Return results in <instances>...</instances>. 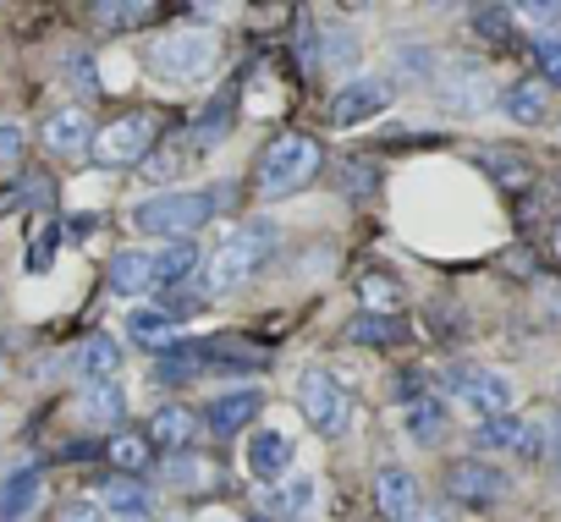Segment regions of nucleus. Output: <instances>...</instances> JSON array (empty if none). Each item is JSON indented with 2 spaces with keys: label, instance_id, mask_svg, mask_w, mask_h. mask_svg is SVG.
Returning a JSON list of instances; mask_svg holds the SVG:
<instances>
[{
  "label": "nucleus",
  "instance_id": "1",
  "mask_svg": "<svg viewBox=\"0 0 561 522\" xmlns=\"http://www.w3.org/2000/svg\"><path fill=\"white\" fill-rule=\"evenodd\" d=\"M320 165H325V149L314 132H280L264 143V154L253 165V187H259V198H293L320 176Z\"/></svg>",
  "mask_w": 561,
  "mask_h": 522
},
{
  "label": "nucleus",
  "instance_id": "2",
  "mask_svg": "<svg viewBox=\"0 0 561 522\" xmlns=\"http://www.w3.org/2000/svg\"><path fill=\"white\" fill-rule=\"evenodd\" d=\"M275 242H280V231H275V220H242L220 247H215V258H209V292H242L259 270H264V258L275 253Z\"/></svg>",
  "mask_w": 561,
  "mask_h": 522
},
{
  "label": "nucleus",
  "instance_id": "3",
  "mask_svg": "<svg viewBox=\"0 0 561 522\" xmlns=\"http://www.w3.org/2000/svg\"><path fill=\"white\" fill-rule=\"evenodd\" d=\"M220 61V39L198 23H182V28H165L154 45H149V72L165 78V83H198L209 78Z\"/></svg>",
  "mask_w": 561,
  "mask_h": 522
},
{
  "label": "nucleus",
  "instance_id": "4",
  "mask_svg": "<svg viewBox=\"0 0 561 522\" xmlns=\"http://www.w3.org/2000/svg\"><path fill=\"white\" fill-rule=\"evenodd\" d=\"M154 138H160V111H127V116L105 121L89 138V160L100 171H127V165H144L149 160Z\"/></svg>",
  "mask_w": 561,
  "mask_h": 522
},
{
  "label": "nucleus",
  "instance_id": "5",
  "mask_svg": "<svg viewBox=\"0 0 561 522\" xmlns=\"http://www.w3.org/2000/svg\"><path fill=\"white\" fill-rule=\"evenodd\" d=\"M209 214H215V193H154L133 209V225L149 236L187 242L198 225H209Z\"/></svg>",
  "mask_w": 561,
  "mask_h": 522
},
{
  "label": "nucleus",
  "instance_id": "6",
  "mask_svg": "<svg viewBox=\"0 0 561 522\" xmlns=\"http://www.w3.org/2000/svg\"><path fill=\"white\" fill-rule=\"evenodd\" d=\"M298 413L309 418V429H314L320 440H342V434L353 429V396H347L342 380L325 374V369H304V374H298Z\"/></svg>",
  "mask_w": 561,
  "mask_h": 522
},
{
  "label": "nucleus",
  "instance_id": "7",
  "mask_svg": "<svg viewBox=\"0 0 561 522\" xmlns=\"http://www.w3.org/2000/svg\"><path fill=\"white\" fill-rule=\"evenodd\" d=\"M435 94H440V105L451 116H479L495 100L490 72L479 61H446V67H435Z\"/></svg>",
  "mask_w": 561,
  "mask_h": 522
},
{
  "label": "nucleus",
  "instance_id": "8",
  "mask_svg": "<svg viewBox=\"0 0 561 522\" xmlns=\"http://www.w3.org/2000/svg\"><path fill=\"white\" fill-rule=\"evenodd\" d=\"M446 495L468 511H484V506L512 495V478H506V467H490V462H451L446 467Z\"/></svg>",
  "mask_w": 561,
  "mask_h": 522
},
{
  "label": "nucleus",
  "instance_id": "9",
  "mask_svg": "<svg viewBox=\"0 0 561 522\" xmlns=\"http://www.w3.org/2000/svg\"><path fill=\"white\" fill-rule=\"evenodd\" d=\"M446 385H451V396L468 402L479 418H501V413L512 407V380L495 374V369H457Z\"/></svg>",
  "mask_w": 561,
  "mask_h": 522
},
{
  "label": "nucleus",
  "instance_id": "10",
  "mask_svg": "<svg viewBox=\"0 0 561 522\" xmlns=\"http://www.w3.org/2000/svg\"><path fill=\"white\" fill-rule=\"evenodd\" d=\"M391 105V83L386 78H353L347 89H336L331 100V127H364Z\"/></svg>",
  "mask_w": 561,
  "mask_h": 522
},
{
  "label": "nucleus",
  "instance_id": "11",
  "mask_svg": "<svg viewBox=\"0 0 561 522\" xmlns=\"http://www.w3.org/2000/svg\"><path fill=\"white\" fill-rule=\"evenodd\" d=\"M375 511H380L386 522H419V511H424L419 478H413L408 467L386 462V467L375 473Z\"/></svg>",
  "mask_w": 561,
  "mask_h": 522
},
{
  "label": "nucleus",
  "instance_id": "12",
  "mask_svg": "<svg viewBox=\"0 0 561 522\" xmlns=\"http://www.w3.org/2000/svg\"><path fill=\"white\" fill-rule=\"evenodd\" d=\"M473 440L479 445H490V451H512V456H545V434H539V424L534 418H517V413H501V418H484L479 429H473Z\"/></svg>",
  "mask_w": 561,
  "mask_h": 522
},
{
  "label": "nucleus",
  "instance_id": "13",
  "mask_svg": "<svg viewBox=\"0 0 561 522\" xmlns=\"http://www.w3.org/2000/svg\"><path fill=\"white\" fill-rule=\"evenodd\" d=\"M89 138H94V121H89L83 105H67V111L45 116V149H50V154L78 160V154H89Z\"/></svg>",
  "mask_w": 561,
  "mask_h": 522
},
{
  "label": "nucleus",
  "instance_id": "14",
  "mask_svg": "<svg viewBox=\"0 0 561 522\" xmlns=\"http://www.w3.org/2000/svg\"><path fill=\"white\" fill-rule=\"evenodd\" d=\"M287 467H293V440L280 434V429H259V434L248 440V473H253L264 489L287 478Z\"/></svg>",
  "mask_w": 561,
  "mask_h": 522
},
{
  "label": "nucleus",
  "instance_id": "15",
  "mask_svg": "<svg viewBox=\"0 0 561 522\" xmlns=\"http://www.w3.org/2000/svg\"><path fill=\"white\" fill-rule=\"evenodd\" d=\"M259 407H264V396L259 391H226V396H215L209 402V429L220 434V440H231V434H242L253 418H259Z\"/></svg>",
  "mask_w": 561,
  "mask_h": 522
},
{
  "label": "nucleus",
  "instance_id": "16",
  "mask_svg": "<svg viewBox=\"0 0 561 522\" xmlns=\"http://www.w3.org/2000/svg\"><path fill=\"white\" fill-rule=\"evenodd\" d=\"M105 287L116 298H138V292H154V258L144 247H127L111 258V270H105Z\"/></svg>",
  "mask_w": 561,
  "mask_h": 522
},
{
  "label": "nucleus",
  "instance_id": "17",
  "mask_svg": "<svg viewBox=\"0 0 561 522\" xmlns=\"http://www.w3.org/2000/svg\"><path fill=\"white\" fill-rule=\"evenodd\" d=\"M501 111H506L517 127H539V121L550 116V83H539V78L512 83V89L501 94Z\"/></svg>",
  "mask_w": 561,
  "mask_h": 522
},
{
  "label": "nucleus",
  "instance_id": "18",
  "mask_svg": "<svg viewBox=\"0 0 561 522\" xmlns=\"http://www.w3.org/2000/svg\"><path fill=\"white\" fill-rule=\"evenodd\" d=\"M309 506H314V478H287V484L264 489V517L275 522H304Z\"/></svg>",
  "mask_w": 561,
  "mask_h": 522
},
{
  "label": "nucleus",
  "instance_id": "19",
  "mask_svg": "<svg viewBox=\"0 0 561 522\" xmlns=\"http://www.w3.org/2000/svg\"><path fill=\"white\" fill-rule=\"evenodd\" d=\"M39 489H45V473L39 467H18L7 484H0V522H23L34 511Z\"/></svg>",
  "mask_w": 561,
  "mask_h": 522
},
{
  "label": "nucleus",
  "instance_id": "20",
  "mask_svg": "<svg viewBox=\"0 0 561 522\" xmlns=\"http://www.w3.org/2000/svg\"><path fill=\"white\" fill-rule=\"evenodd\" d=\"M100 506L116 511L122 522H144V517H149V489H144L138 478H122V473H116V478L100 484Z\"/></svg>",
  "mask_w": 561,
  "mask_h": 522
},
{
  "label": "nucleus",
  "instance_id": "21",
  "mask_svg": "<svg viewBox=\"0 0 561 522\" xmlns=\"http://www.w3.org/2000/svg\"><path fill=\"white\" fill-rule=\"evenodd\" d=\"M358 67V34L347 23L320 28V72H353Z\"/></svg>",
  "mask_w": 561,
  "mask_h": 522
},
{
  "label": "nucleus",
  "instance_id": "22",
  "mask_svg": "<svg viewBox=\"0 0 561 522\" xmlns=\"http://www.w3.org/2000/svg\"><path fill=\"white\" fill-rule=\"evenodd\" d=\"M204 369H209V341H182L171 358H160L154 380H160V385H187V380H198Z\"/></svg>",
  "mask_w": 561,
  "mask_h": 522
},
{
  "label": "nucleus",
  "instance_id": "23",
  "mask_svg": "<svg viewBox=\"0 0 561 522\" xmlns=\"http://www.w3.org/2000/svg\"><path fill=\"white\" fill-rule=\"evenodd\" d=\"M237 127V94H226V100H209L204 105V116L193 121V149H215V143H226V132Z\"/></svg>",
  "mask_w": 561,
  "mask_h": 522
},
{
  "label": "nucleus",
  "instance_id": "24",
  "mask_svg": "<svg viewBox=\"0 0 561 522\" xmlns=\"http://www.w3.org/2000/svg\"><path fill=\"white\" fill-rule=\"evenodd\" d=\"M347 341H358V347H391V341H408V325L397 314H353L347 320Z\"/></svg>",
  "mask_w": 561,
  "mask_h": 522
},
{
  "label": "nucleus",
  "instance_id": "25",
  "mask_svg": "<svg viewBox=\"0 0 561 522\" xmlns=\"http://www.w3.org/2000/svg\"><path fill=\"white\" fill-rule=\"evenodd\" d=\"M122 413H127L122 380H89L83 385V418L89 424H122Z\"/></svg>",
  "mask_w": 561,
  "mask_h": 522
},
{
  "label": "nucleus",
  "instance_id": "26",
  "mask_svg": "<svg viewBox=\"0 0 561 522\" xmlns=\"http://www.w3.org/2000/svg\"><path fill=\"white\" fill-rule=\"evenodd\" d=\"M149 258H154V292H160V287L171 292V287H182V281L198 270V247H193V242H171L165 253H149Z\"/></svg>",
  "mask_w": 561,
  "mask_h": 522
},
{
  "label": "nucleus",
  "instance_id": "27",
  "mask_svg": "<svg viewBox=\"0 0 561 522\" xmlns=\"http://www.w3.org/2000/svg\"><path fill=\"white\" fill-rule=\"evenodd\" d=\"M193 429H198V424H193L187 407H160V413L149 418V434H144V440H149V445H165V451H182V445L193 440Z\"/></svg>",
  "mask_w": 561,
  "mask_h": 522
},
{
  "label": "nucleus",
  "instance_id": "28",
  "mask_svg": "<svg viewBox=\"0 0 561 522\" xmlns=\"http://www.w3.org/2000/svg\"><path fill=\"white\" fill-rule=\"evenodd\" d=\"M479 160H484V171H490L506 193H523V187L534 182V165H528V154H517V149H484Z\"/></svg>",
  "mask_w": 561,
  "mask_h": 522
},
{
  "label": "nucleus",
  "instance_id": "29",
  "mask_svg": "<svg viewBox=\"0 0 561 522\" xmlns=\"http://www.w3.org/2000/svg\"><path fill=\"white\" fill-rule=\"evenodd\" d=\"M402 418H408V434H413L419 445H435V440L446 434V407H440V396H419V402H408Z\"/></svg>",
  "mask_w": 561,
  "mask_h": 522
},
{
  "label": "nucleus",
  "instance_id": "30",
  "mask_svg": "<svg viewBox=\"0 0 561 522\" xmlns=\"http://www.w3.org/2000/svg\"><path fill=\"white\" fill-rule=\"evenodd\" d=\"M105 456L122 467V478H138L149 462H154V445L144 440V434H133V429H122V434H111L105 440Z\"/></svg>",
  "mask_w": 561,
  "mask_h": 522
},
{
  "label": "nucleus",
  "instance_id": "31",
  "mask_svg": "<svg viewBox=\"0 0 561 522\" xmlns=\"http://www.w3.org/2000/svg\"><path fill=\"white\" fill-rule=\"evenodd\" d=\"M127 330H133V341H144V347H182V336H176V320H165V314H154V309H133L127 314Z\"/></svg>",
  "mask_w": 561,
  "mask_h": 522
},
{
  "label": "nucleus",
  "instance_id": "32",
  "mask_svg": "<svg viewBox=\"0 0 561 522\" xmlns=\"http://www.w3.org/2000/svg\"><path fill=\"white\" fill-rule=\"evenodd\" d=\"M83 380H116V369H122V347H116V336H89V347H83Z\"/></svg>",
  "mask_w": 561,
  "mask_h": 522
},
{
  "label": "nucleus",
  "instance_id": "33",
  "mask_svg": "<svg viewBox=\"0 0 561 522\" xmlns=\"http://www.w3.org/2000/svg\"><path fill=\"white\" fill-rule=\"evenodd\" d=\"M402 309V287L391 276H364V314H397Z\"/></svg>",
  "mask_w": 561,
  "mask_h": 522
},
{
  "label": "nucleus",
  "instance_id": "34",
  "mask_svg": "<svg viewBox=\"0 0 561 522\" xmlns=\"http://www.w3.org/2000/svg\"><path fill=\"white\" fill-rule=\"evenodd\" d=\"M375 187H380V171H375L369 154H358V160L342 165V193H353V198H375Z\"/></svg>",
  "mask_w": 561,
  "mask_h": 522
},
{
  "label": "nucleus",
  "instance_id": "35",
  "mask_svg": "<svg viewBox=\"0 0 561 522\" xmlns=\"http://www.w3.org/2000/svg\"><path fill=\"white\" fill-rule=\"evenodd\" d=\"M94 18L105 23V28H138V23H154L160 18V7H149V0H138V7H94Z\"/></svg>",
  "mask_w": 561,
  "mask_h": 522
},
{
  "label": "nucleus",
  "instance_id": "36",
  "mask_svg": "<svg viewBox=\"0 0 561 522\" xmlns=\"http://www.w3.org/2000/svg\"><path fill=\"white\" fill-rule=\"evenodd\" d=\"M468 23H473V34H479V39H495V45H501V39H512V12H506V7H473V12H468Z\"/></svg>",
  "mask_w": 561,
  "mask_h": 522
},
{
  "label": "nucleus",
  "instance_id": "37",
  "mask_svg": "<svg viewBox=\"0 0 561 522\" xmlns=\"http://www.w3.org/2000/svg\"><path fill=\"white\" fill-rule=\"evenodd\" d=\"M56 247H61V236H56V231H45V236L34 242V253H28V276H45V270L56 265Z\"/></svg>",
  "mask_w": 561,
  "mask_h": 522
},
{
  "label": "nucleus",
  "instance_id": "38",
  "mask_svg": "<svg viewBox=\"0 0 561 522\" xmlns=\"http://www.w3.org/2000/svg\"><path fill=\"white\" fill-rule=\"evenodd\" d=\"M18 160H23V127L7 121L0 127V165H18Z\"/></svg>",
  "mask_w": 561,
  "mask_h": 522
},
{
  "label": "nucleus",
  "instance_id": "39",
  "mask_svg": "<svg viewBox=\"0 0 561 522\" xmlns=\"http://www.w3.org/2000/svg\"><path fill=\"white\" fill-rule=\"evenodd\" d=\"M539 67L550 72V83H561V34H545L539 39Z\"/></svg>",
  "mask_w": 561,
  "mask_h": 522
},
{
  "label": "nucleus",
  "instance_id": "40",
  "mask_svg": "<svg viewBox=\"0 0 561 522\" xmlns=\"http://www.w3.org/2000/svg\"><path fill=\"white\" fill-rule=\"evenodd\" d=\"M72 89H78V94H100V78H94V61H72Z\"/></svg>",
  "mask_w": 561,
  "mask_h": 522
},
{
  "label": "nucleus",
  "instance_id": "41",
  "mask_svg": "<svg viewBox=\"0 0 561 522\" xmlns=\"http://www.w3.org/2000/svg\"><path fill=\"white\" fill-rule=\"evenodd\" d=\"M50 522H105V511H94V506H83V500H78V506H61Z\"/></svg>",
  "mask_w": 561,
  "mask_h": 522
},
{
  "label": "nucleus",
  "instance_id": "42",
  "mask_svg": "<svg viewBox=\"0 0 561 522\" xmlns=\"http://www.w3.org/2000/svg\"><path fill=\"white\" fill-rule=\"evenodd\" d=\"M539 434H545V451H550V462H556V473H561V418L539 424Z\"/></svg>",
  "mask_w": 561,
  "mask_h": 522
},
{
  "label": "nucleus",
  "instance_id": "43",
  "mask_svg": "<svg viewBox=\"0 0 561 522\" xmlns=\"http://www.w3.org/2000/svg\"><path fill=\"white\" fill-rule=\"evenodd\" d=\"M523 18H534V23H561V7H523Z\"/></svg>",
  "mask_w": 561,
  "mask_h": 522
},
{
  "label": "nucleus",
  "instance_id": "44",
  "mask_svg": "<svg viewBox=\"0 0 561 522\" xmlns=\"http://www.w3.org/2000/svg\"><path fill=\"white\" fill-rule=\"evenodd\" d=\"M550 253H556V258H561V220H556V225H550Z\"/></svg>",
  "mask_w": 561,
  "mask_h": 522
}]
</instances>
